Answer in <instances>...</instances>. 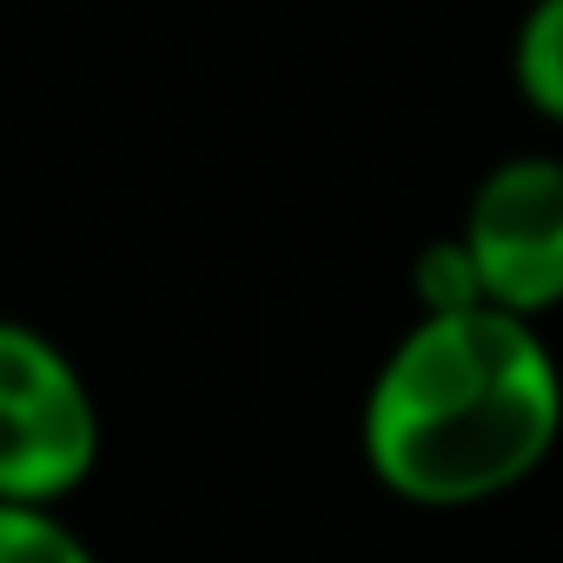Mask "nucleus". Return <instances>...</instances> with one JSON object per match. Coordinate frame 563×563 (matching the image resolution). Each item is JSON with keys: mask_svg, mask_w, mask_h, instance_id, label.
<instances>
[{"mask_svg": "<svg viewBox=\"0 0 563 563\" xmlns=\"http://www.w3.org/2000/svg\"><path fill=\"white\" fill-rule=\"evenodd\" d=\"M510 80L523 107L550 126H563V0H530L510 34Z\"/></svg>", "mask_w": 563, "mask_h": 563, "instance_id": "4", "label": "nucleus"}, {"mask_svg": "<svg viewBox=\"0 0 563 563\" xmlns=\"http://www.w3.org/2000/svg\"><path fill=\"white\" fill-rule=\"evenodd\" d=\"M0 563H100L54 504H0Z\"/></svg>", "mask_w": 563, "mask_h": 563, "instance_id": "5", "label": "nucleus"}, {"mask_svg": "<svg viewBox=\"0 0 563 563\" xmlns=\"http://www.w3.org/2000/svg\"><path fill=\"white\" fill-rule=\"evenodd\" d=\"M411 292H418V319L484 306L477 272H471V252H464V239H457V232H451V239H431V245L411 258Z\"/></svg>", "mask_w": 563, "mask_h": 563, "instance_id": "6", "label": "nucleus"}, {"mask_svg": "<svg viewBox=\"0 0 563 563\" xmlns=\"http://www.w3.org/2000/svg\"><path fill=\"white\" fill-rule=\"evenodd\" d=\"M100 464L87 372L27 319H0V504H67Z\"/></svg>", "mask_w": 563, "mask_h": 563, "instance_id": "2", "label": "nucleus"}, {"mask_svg": "<svg viewBox=\"0 0 563 563\" xmlns=\"http://www.w3.org/2000/svg\"><path fill=\"white\" fill-rule=\"evenodd\" d=\"M477 292L490 312L543 319L563 306V159L556 153H510L497 159L457 225Z\"/></svg>", "mask_w": 563, "mask_h": 563, "instance_id": "3", "label": "nucleus"}, {"mask_svg": "<svg viewBox=\"0 0 563 563\" xmlns=\"http://www.w3.org/2000/svg\"><path fill=\"white\" fill-rule=\"evenodd\" d=\"M563 365L530 319L471 306L418 319L372 372L358 444L372 477L418 510H471L550 464Z\"/></svg>", "mask_w": 563, "mask_h": 563, "instance_id": "1", "label": "nucleus"}]
</instances>
